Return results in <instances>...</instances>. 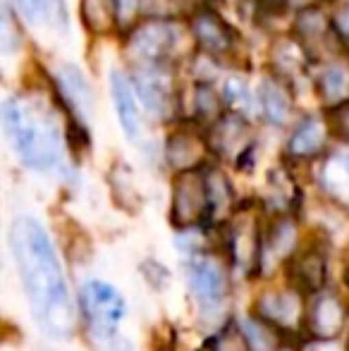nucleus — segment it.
I'll return each instance as SVG.
<instances>
[{
  "mask_svg": "<svg viewBox=\"0 0 349 351\" xmlns=\"http://www.w3.org/2000/svg\"><path fill=\"white\" fill-rule=\"evenodd\" d=\"M306 351H337V349L330 344V339H316V342L309 344Z\"/></svg>",
  "mask_w": 349,
  "mask_h": 351,
  "instance_id": "nucleus-12",
  "label": "nucleus"
},
{
  "mask_svg": "<svg viewBox=\"0 0 349 351\" xmlns=\"http://www.w3.org/2000/svg\"><path fill=\"white\" fill-rule=\"evenodd\" d=\"M313 339H335L345 328V313L333 296H318V301L306 311Z\"/></svg>",
  "mask_w": 349,
  "mask_h": 351,
  "instance_id": "nucleus-5",
  "label": "nucleus"
},
{
  "mask_svg": "<svg viewBox=\"0 0 349 351\" xmlns=\"http://www.w3.org/2000/svg\"><path fill=\"white\" fill-rule=\"evenodd\" d=\"M263 106H265V112L270 115V120H282V115L287 112V101L282 98V93L278 91H268L263 98Z\"/></svg>",
  "mask_w": 349,
  "mask_h": 351,
  "instance_id": "nucleus-9",
  "label": "nucleus"
},
{
  "mask_svg": "<svg viewBox=\"0 0 349 351\" xmlns=\"http://www.w3.org/2000/svg\"><path fill=\"white\" fill-rule=\"evenodd\" d=\"M110 88H112V103H115L117 115H120L122 130L127 132L130 139H136L141 130V122H139V110H136V101H134V93H132L130 84L125 82V77H122L120 72H112Z\"/></svg>",
  "mask_w": 349,
  "mask_h": 351,
  "instance_id": "nucleus-6",
  "label": "nucleus"
},
{
  "mask_svg": "<svg viewBox=\"0 0 349 351\" xmlns=\"http://www.w3.org/2000/svg\"><path fill=\"white\" fill-rule=\"evenodd\" d=\"M326 91L330 93V96H337V93H342V88H345V72L340 70V67H330V70L326 72Z\"/></svg>",
  "mask_w": 349,
  "mask_h": 351,
  "instance_id": "nucleus-10",
  "label": "nucleus"
},
{
  "mask_svg": "<svg viewBox=\"0 0 349 351\" xmlns=\"http://www.w3.org/2000/svg\"><path fill=\"white\" fill-rule=\"evenodd\" d=\"M17 8L34 24L51 22L56 17L65 19V5H62V0H17Z\"/></svg>",
  "mask_w": 349,
  "mask_h": 351,
  "instance_id": "nucleus-7",
  "label": "nucleus"
},
{
  "mask_svg": "<svg viewBox=\"0 0 349 351\" xmlns=\"http://www.w3.org/2000/svg\"><path fill=\"white\" fill-rule=\"evenodd\" d=\"M108 351H136L134 347H132V342L130 339H125V337H112L110 342H108Z\"/></svg>",
  "mask_w": 349,
  "mask_h": 351,
  "instance_id": "nucleus-11",
  "label": "nucleus"
},
{
  "mask_svg": "<svg viewBox=\"0 0 349 351\" xmlns=\"http://www.w3.org/2000/svg\"><path fill=\"white\" fill-rule=\"evenodd\" d=\"M318 146H321V130H318L316 122H306L292 139V148L297 153H311Z\"/></svg>",
  "mask_w": 349,
  "mask_h": 351,
  "instance_id": "nucleus-8",
  "label": "nucleus"
},
{
  "mask_svg": "<svg viewBox=\"0 0 349 351\" xmlns=\"http://www.w3.org/2000/svg\"><path fill=\"white\" fill-rule=\"evenodd\" d=\"M10 246L36 325L56 342L72 339L77 311L51 237L38 220L19 215L10 227Z\"/></svg>",
  "mask_w": 349,
  "mask_h": 351,
  "instance_id": "nucleus-1",
  "label": "nucleus"
},
{
  "mask_svg": "<svg viewBox=\"0 0 349 351\" xmlns=\"http://www.w3.org/2000/svg\"><path fill=\"white\" fill-rule=\"evenodd\" d=\"M5 130L14 151L34 170H51L58 160L56 132L17 101H5Z\"/></svg>",
  "mask_w": 349,
  "mask_h": 351,
  "instance_id": "nucleus-2",
  "label": "nucleus"
},
{
  "mask_svg": "<svg viewBox=\"0 0 349 351\" xmlns=\"http://www.w3.org/2000/svg\"><path fill=\"white\" fill-rule=\"evenodd\" d=\"M186 280L196 301L204 308H218L225 299V275L208 258H191L186 263Z\"/></svg>",
  "mask_w": 349,
  "mask_h": 351,
  "instance_id": "nucleus-4",
  "label": "nucleus"
},
{
  "mask_svg": "<svg viewBox=\"0 0 349 351\" xmlns=\"http://www.w3.org/2000/svg\"><path fill=\"white\" fill-rule=\"evenodd\" d=\"M80 311L93 337H98L101 342H110L112 337H117L127 306L112 285L91 280L80 291Z\"/></svg>",
  "mask_w": 349,
  "mask_h": 351,
  "instance_id": "nucleus-3",
  "label": "nucleus"
}]
</instances>
